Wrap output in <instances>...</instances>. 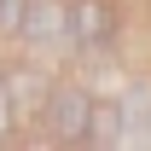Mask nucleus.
Wrapping results in <instances>:
<instances>
[{"label": "nucleus", "mask_w": 151, "mask_h": 151, "mask_svg": "<svg viewBox=\"0 0 151 151\" xmlns=\"http://www.w3.org/2000/svg\"><path fill=\"white\" fill-rule=\"evenodd\" d=\"M47 93H52V76L41 70V64H18V70L6 76V99H12V116H41L47 111Z\"/></svg>", "instance_id": "4"}, {"label": "nucleus", "mask_w": 151, "mask_h": 151, "mask_svg": "<svg viewBox=\"0 0 151 151\" xmlns=\"http://www.w3.org/2000/svg\"><path fill=\"white\" fill-rule=\"evenodd\" d=\"M18 41H29L35 52H70V0H29Z\"/></svg>", "instance_id": "3"}, {"label": "nucleus", "mask_w": 151, "mask_h": 151, "mask_svg": "<svg viewBox=\"0 0 151 151\" xmlns=\"http://www.w3.org/2000/svg\"><path fill=\"white\" fill-rule=\"evenodd\" d=\"M122 41V12L116 0H70V52L87 64H105Z\"/></svg>", "instance_id": "2"}, {"label": "nucleus", "mask_w": 151, "mask_h": 151, "mask_svg": "<svg viewBox=\"0 0 151 151\" xmlns=\"http://www.w3.org/2000/svg\"><path fill=\"white\" fill-rule=\"evenodd\" d=\"M23 6H29V0H0V35H18V23H23Z\"/></svg>", "instance_id": "6"}, {"label": "nucleus", "mask_w": 151, "mask_h": 151, "mask_svg": "<svg viewBox=\"0 0 151 151\" xmlns=\"http://www.w3.org/2000/svg\"><path fill=\"white\" fill-rule=\"evenodd\" d=\"M93 111H99V99H93V87H87L81 76L52 81L47 111H41L47 139H52V145H87V134H93Z\"/></svg>", "instance_id": "1"}, {"label": "nucleus", "mask_w": 151, "mask_h": 151, "mask_svg": "<svg viewBox=\"0 0 151 151\" xmlns=\"http://www.w3.org/2000/svg\"><path fill=\"white\" fill-rule=\"evenodd\" d=\"M12 128H18V116H12V99H6V76H0V145L12 139Z\"/></svg>", "instance_id": "7"}, {"label": "nucleus", "mask_w": 151, "mask_h": 151, "mask_svg": "<svg viewBox=\"0 0 151 151\" xmlns=\"http://www.w3.org/2000/svg\"><path fill=\"white\" fill-rule=\"evenodd\" d=\"M116 122H122V145H151V81H128L122 87Z\"/></svg>", "instance_id": "5"}]
</instances>
